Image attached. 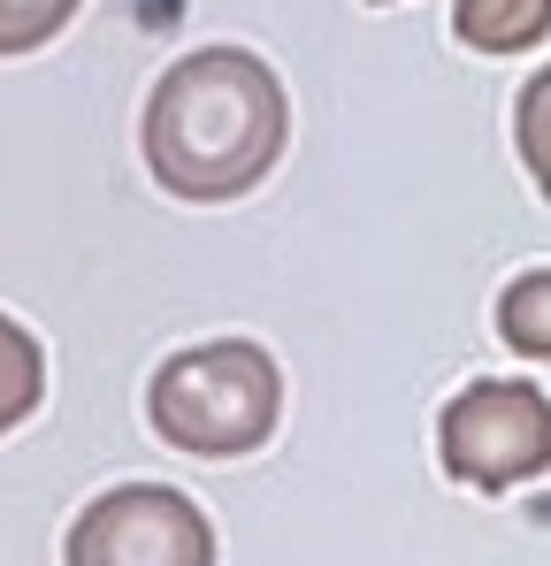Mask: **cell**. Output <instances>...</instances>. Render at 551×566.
I'll use <instances>...</instances> for the list:
<instances>
[{"label":"cell","mask_w":551,"mask_h":566,"mask_svg":"<svg viewBox=\"0 0 551 566\" xmlns=\"http://www.w3.org/2000/svg\"><path fill=\"white\" fill-rule=\"evenodd\" d=\"M291 138V107L283 85L261 54L246 46H199L162 70V85L146 99L138 146H146V177L177 199H238L276 169Z\"/></svg>","instance_id":"obj_1"},{"label":"cell","mask_w":551,"mask_h":566,"mask_svg":"<svg viewBox=\"0 0 551 566\" xmlns=\"http://www.w3.org/2000/svg\"><path fill=\"white\" fill-rule=\"evenodd\" d=\"M146 413L154 429L177 444V452H199V460H238L253 444H269L276 413H283V376L261 345L246 337H215V345H184L154 368V390H146Z\"/></svg>","instance_id":"obj_2"},{"label":"cell","mask_w":551,"mask_h":566,"mask_svg":"<svg viewBox=\"0 0 551 566\" xmlns=\"http://www.w3.org/2000/svg\"><path fill=\"white\" fill-rule=\"evenodd\" d=\"M437 452L459 482L475 490H513L537 482L551 460V406L537 382H467L445 421H437Z\"/></svg>","instance_id":"obj_3"},{"label":"cell","mask_w":551,"mask_h":566,"mask_svg":"<svg viewBox=\"0 0 551 566\" xmlns=\"http://www.w3.org/2000/svg\"><path fill=\"white\" fill-rule=\"evenodd\" d=\"M70 566H215V528L169 482H123L77 513Z\"/></svg>","instance_id":"obj_4"},{"label":"cell","mask_w":551,"mask_h":566,"mask_svg":"<svg viewBox=\"0 0 551 566\" xmlns=\"http://www.w3.org/2000/svg\"><path fill=\"white\" fill-rule=\"evenodd\" d=\"M551 0H453V31L475 54H529L544 46Z\"/></svg>","instance_id":"obj_5"},{"label":"cell","mask_w":551,"mask_h":566,"mask_svg":"<svg viewBox=\"0 0 551 566\" xmlns=\"http://www.w3.org/2000/svg\"><path fill=\"white\" fill-rule=\"evenodd\" d=\"M39 398H46V353H39V337H31L15 314H0V437H8Z\"/></svg>","instance_id":"obj_6"},{"label":"cell","mask_w":551,"mask_h":566,"mask_svg":"<svg viewBox=\"0 0 551 566\" xmlns=\"http://www.w3.org/2000/svg\"><path fill=\"white\" fill-rule=\"evenodd\" d=\"M498 329H506L529 360H544V353H551V269H529L521 283H506V298H498Z\"/></svg>","instance_id":"obj_7"},{"label":"cell","mask_w":551,"mask_h":566,"mask_svg":"<svg viewBox=\"0 0 551 566\" xmlns=\"http://www.w3.org/2000/svg\"><path fill=\"white\" fill-rule=\"evenodd\" d=\"M85 0H0V62L8 54H39Z\"/></svg>","instance_id":"obj_8"},{"label":"cell","mask_w":551,"mask_h":566,"mask_svg":"<svg viewBox=\"0 0 551 566\" xmlns=\"http://www.w3.org/2000/svg\"><path fill=\"white\" fill-rule=\"evenodd\" d=\"M544 99H551V85L544 77H529V93H521V146H529V177L544 185Z\"/></svg>","instance_id":"obj_9"},{"label":"cell","mask_w":551,"mask_h":566,"mask_svg":"<svg viewBox=\"0 0 551 566\" xmlns=\"http://www.w3.org/2000/svg\"><path fill=\"white\" fill-rule=\"evenodd\" d=\"M375 8H383V0H375Z\"/></svg>","instance_id":"obj_10"}]
</instances>
